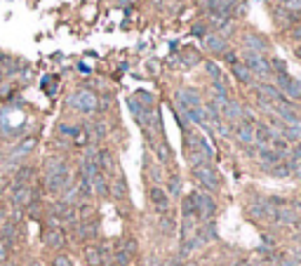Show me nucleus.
Masks as SVG:
<instances>
[{
  "instance_id": "8",
  "label": "nucleus",
  "mask_w": 301,
  "mask_h": 266,
  "mask_svg": "<svg viewBox=\"0 0 301 266\" xmlns=\"http://www.w3.org/2000/svg\"><path fill=\"white\" fill-rule=\"evenodd\" d=\"M45 186H47V191H50V193H64L66 188L73 186V184H71V172H68V170H64V172H59V174L45 177Z\"/></svg>"
},
{
  "instance_id": "28",
  "label": "nucleus",
  "mask_w": 301,
  "mask_h": 266,
  "mask_svg": "<svg viewBox=\"0 0 301 266\" xmlns=\"http://www.w3.org/2000/svg\"><path fill=\"white\" fill-rule=\"evenodd\" d=\"M33 179V170L31 167H19L14 174V186H28V182Z\"/></svg>"
},
{
  "instance_id": "38",
  "label": "nucleus",
  "mask_w": 301,
  "mask_h": 266,
  "mask_svg": "<svg viewBox=\"0 0 301 266\" xmlns=\"http://www.w3.org/2000/svg\"><path fill=\"white\" fill-rule=\"evenodd\" d=\"M156 153H158V158H160V163H165V160L170 158V148H167L165 142H160V144L156 146Z\"/></svg>"
},
{
  "instance_id": "58",
  "label": "nucleus",
  "mask_w": 301,
  "mask_h": 266,
  "mask_svg": "<svg viewBox=\"0 0 301 266\" xmlns=\"http://www.w3.org/2000/svg\"><path fill=\"white\" fill-rule=\"evenodd\" d=\"M5 266H12V264H5Z\"/></svg>"
},
{
  "instance_id": "29",
  "label": "nucleus",
  "mask_w": 301,
  "mask_h": 266,
  "mask_svg": "<svg viewBox=\"0 0 301 266\" xmlns=\"http://www.w3.org/2000/svg\"><path fill=\"white\" fill-rule=\"evenodd\" d=\"M198 236H200V238L205 240V243L214 240V238H217V224H214V222H207L205 226H202L200 231H198Z\"/></svg>"
},
{
  "instance_id": "49",
  "label": "nucleus",
  "mask_w": 301,
  "mask_h": 266,
  "mask_svg": "<svg viewBox=\"0 0 301 266\" xmlns=\"http://www.w3.org/2000/svg\"><path fill=\"white\" fill-rule=\"evenodd\" d=\"M280 266H299V262H297V259H285Z\"/></svg>"
},
{
  "instance_id": "3",
  "label": "nucleus",
  "mask_w": 301,
  "mask_h": 266,
  "mask_svg": "<svg viewBox=\"0 0 301 266\" xmlns=\"http://www.w3.org/2000/svg\"><path fill=\"white\" fill-rule=\"evenodd\" d=\"M245 66L249 68L252 76H259V78H268L273 71H271V64L263 54H257V52H245Z\"/></svg>"
},
{
  "instance_id": "44",
  "label": "nucleus",
  "mask_w": 301,
  "mask_h": 266,
  "mask_svg": "<svg viewBox=\"0 0 301 266\" xmlns=\"http://www.w3.org/2000/svg\"><path fill=\"white\" fill-rule=\"evenodd\" d=\"M104 134H106V125H104V123H94V137H97V139H101Z\"/></svg>"
},
{
  "instance_id": "18",
  "label": "nucleus",
  "mask_w": 301,
  "mask_h": 266,
  "mask_svg": "<svg viewBox=\"0 0 301 266\" xmlns=\"http://www.w3.org/2000/svg\"><path fill=\"white\" fill-rule=\"evenodd\" d=\"M236 139L240 144H254V125H247V123H238L236 125Z\"/></svg>"
},
{
  "instance_id": "24",
  "label": "nucleus",
  "mask_w": 301,
  "mask_h": 266,
  "mask_svg": "<svg viewBox=\"0 0 301 266\" xmlns=\"http://www.w3.org/2000/svg\"><path fill=\"white\" fill-rule=\"evenodd\" d=\"M231 73H233V76H236L242 85H249V82H252V73H249V68L245 66V64H240V61L231 64Z\"/></svg>"
},
{
  "instance_id": "41",
  "label": "nucleus",
  "mask_w": 301,
  "mask_h": 266,
  "mask_svg": "<svg viewBox=\"0 0 301 266\" xmlns=\"http://www.w3.org/2000/svg\"><path fill=\"white\" fill-rule=\"evenodd\" d=\"M289 163H301V142L294 144V148L289 151Z\"/></svg>"
},
{
  "instance_id": "19",
  "label": "nucleus",
  "mask_w": 301,
  "mask_h": 266,
  "mask_svg": "<svg viewBox=\"0 0 301 266\" xmlns=\"http://www.w3.org/2000/svg\"><path fill=\"white\" fill-rule=\"evenodd\" d=\"M273 17L282 26H297V21H299V12H289L285 7H273Z\"/></svg>"
},
{
  "instance_id": "39",
  "label": "nucleus",
  "mask_w": 301,
  "mask_h": 266,
  "mask_svg": "<svg viewBox=\"0 0 301 266\" xmlns=\"http://www.w3.org/2000/svg\"><path fill=\"white\" fill-rule=\"evenodd\" d=\"M183 217H196V207H193V200H191V196L188 198H183Z\"/></svg>"
},
{
  "instance_id": "42",
  "label": "nucleus",
  "mask_w": 301,
  "mask_h": 266,
  "mask_svg": "<svg viewBox=\"0 0 301 266\" xmlns=\"http://www.w3.org/2000/svg\"><path fill=\"white\" fill-rule=\"evenodd\" d=\"M282 7L289 10V12H301V0H285Z\"/></svg>"
},
{
  "instance_id": "34",
  "label": "nucleus",
  "mask_w": 301,
  "mask_h": 266,
  "mask_svg": "<svg viewBox=\"0 0 301 266\" xmlns=\"http://www.w3.org/2000/svg\"><path fill=\"white\" fill-rule=\"evenodd\" d=\"M78 236L80 238H94V236H97V222L78 226Z\"/></svg>"
},
{
  "instance_id": "46",
  "label": "nucleus",
  "mask_w": 301,
  "mask_h": 266,
  "mask_svg": "<svg viewBox=\"0 0 301 266\" xmlns=\"http://www.w3.org/2000/svg\"><path fill=\"white\" fill-rule=\"evenodd\" d=\"M54 266H71V259H68V257H57V259H54Z\"/></svg>"
},
{
  "instance_id": "16",
  "label": "nucleus",
  "mask_w": 301,
  "mask_h": 266,
  "mask_svg": "<svg viewBox=\"0 0 301 266\" xmlns=\"http://www.w3.org/2000/svg\"><path fill=\"white\" fill-rule=\"evenodd\" d=\"M242 113H245V108L240 106L236 99H228L226 106L221 108V116L226 120H231V123H242Z\"/></svg>"
},
{
  "instance_id": "53",
  "label": "nucleus",
  "mask_w": 301,
  "mask_h": 266,
  "mask_svg": "<svg viewBox=\"0 0 301 266\" xmlns=\"http://www.w3.org/2000/svg\"><path fill=\"white\" fill-rule=\"evenodd\" d=\"M238 266H249L247 262H238Z\"/></svg>"
},
{
  "instance_id": "54",
  "label": "nucleus",
  "mask_w": 301,
  "mask_h": 266,
  "mask_svg": "<svg viewBox=\"0 0 301 266\" xmlns=\"http://www.w3.org/2000/svg\"><path fill=\"white\" fill-rule=\"evenodd\" d=\"M2 78H5V73H2V68H0V82H2Z\"/></svg>"
},
{
  "instance_id": "17",
  "label": "nucleus",
  "mask_w": 301,
  "mask_h": 266,
  "mask_svg": "<svg viewBox=\"0 0 301 266\" xmlns=\"http://www.w3.org/2000/svg\"><path fill=\"white\" fill-rule=\"evenodd\" d=\"M42 243L47 245V247H52V250H61L64 247V233L59 231V228H47L45 233H42Z\"/></svg>"
},
{
  "instance_id": "55",
  "label": "nucleus",
  "mask_w": 301,
  "mask_h": 266,
  "mask_svg": "<svg viewBox=\"0 0 301 266\" xmlns=\"http://www.w3.org/2000/svg\"><path fill=\"white\" fill-rule=\"evenodd\" d=\"M297 54H299V57H301V47H297Z\"/></svg>"
},
{
  "instance_id": "33",
  "label": "nucleus",
  "mask_w": 301,
  "mask_h": 266,
  "mask_svg": "<svg viewBox=\"0 0 301 266\" xmlns=\"http://www.w3.org/2000/svg\"><path fill=\"white\" fill-rule=\"evenodd\" d=\"M271 177H275V179H285V177H289V167L287 163H278L275 167H271Z\"/></svg>"
},
{
  "instance_id": "35",
  "label": "nucleus",
  "mask_w": 301,
  "mask_h": 266,
  "mask_svg": "<svg viewBox=\"0 0 301 266\" xmlns=\"http://www.w3.org/2000/svg\"><path fill=\"white\" fill-rule=\"evenodd\" d=\"M205 71L212 76V80H221V68H219V64H214V61H205Z\"/></svg>"
},
{
  "instance_id": "4",
  "label": "nucleus",
  "mask_w": 301,
  "mask_h": 266,
  "mask_svg": "<svg viewBox=\"0 0 301 266\" xmlns=\"http://www.w3.org/2000/svg\"><path fill=\"white\" fill-rule=\"evenodd\" d=\"M275 78V87L285 94V99H301V90H299V80L292 78L289 73H273Z\"/></svg>"
},
{
  "instance_id": "7",
  "label": "nucleus",
  "mask_w": 301,
  "mask_h": 266,
  "mask_svg": "<svg viewBox=\"0 0 301 266\" xmlns=\"http://www.w3.org/2000/svg\"><path fill=\"white\" fill-rule=\"evenodd\" d=\"M254 90L259 92L263 102H273V106H280V104H287L289 99H285V94L280 92L275 85H268V82H259V85H254Z\"/></svg>"
},
{
  "instance_id": "6",
  "label": "nucleus",
  "mask_w": 301,
  "mask_h": 266,
  "mask_svg": "<svg viewBox=\"0 0 301 266\" xmlns=\"http://www.w3.org/2000/svg\"><path fill=\"white\" fill-rule=\"evenodd\" d=\"M202 47L210 54H214V57H223V54L228 52V42H226V38H223L221 33H207L202 38Z\"/></svg>"
},
{
  "instance_id": "50",
  "label": "nucleus",
  "mask_w": 301,
  "mask_h": 266,
  "mask_svg": "<svg viewBox=\"0 0 301 266\" xmlns=\"http://www.w3.org/2000/svg\"><path fill=\"white\" fill-rule=\"evenodd\" d=\"M151 177H153V182L160 179V172H158V167H151Z\"/></svg>"
},
{
  "instance_id": "20",
  "label": "nucleus",
  "mask_w": 301,
  "mask_h": 266,
  "mask_svg": "<svg viewBox=\"0 0 301 266\" xmlns=\"http://www.w3.org/2000/svg\"><path fill=\"white\" fill-rule=\"evenodd\" d=\"M64 170H68V167H66V160L61 156H52V158L45 160V177L59 174V172H64Z\"/></svg>"
},
{
  "instance_id": "2",
  "label": "nucleus",
  "mask_w": 301,
  "mask_h": 266,
  "mask_svg": "<svg viewBox=\"0 0 301 266\" xmlns=\"http://www.w3.org/2000/svg\"><path fill=\"white\" fill-rule=\"evenodd\" d=\"M191 200H193V207H196V217L205 219V222H212V217L217 212V203L212 200L210 193L196 191V193H191Z\"/></svg>"
},
{
  "instance_id": "15",
  "label": "nucleus",
  "mask_w": 301,
  "mask_h": 266,
  "mask_svg": "<svg viewBox=\"0 0 301 266\" xmlns=\"http://www.w3.org/2000/svg\"><path fill=\"white\" fill-rule=\"evenodd\" d=\"M31 200H33V191H31V186H14L12 188V203H14L17 210L26 207Z\"/></svg>"
},
{
  "instance_id": "13",
  "label": "nucleus",
  "mask_w": 301,
  "mask_h": 266,
  "mask_svg": "<svg viewBox=\"0 0 301 266\" xmlns=\"http://www.w3.org/2000/svg\"><path fill=\"white\" fill-rule=\"evenodd\" d=\"M148 198H151V203H153V207H156L158 212L165 214L167 210H170V196H167L162 188L158 186V184L148 188Z\"/></svg>"
},
{
  "instance_id": "43",
  "label": "nucleus",
  "mask_w": 301,
  "mask_h": 266,
  "mask_svg": "<svg viewBox=\"0 0 301 266\" xmlns=\"http://www.w3.org/2000/svg\"><path fill=\"white\" fill-rule=\"evenodd\" d=\"M191 33H193V36H200V38H205V36H207V26H205V24H196V26L191 28Z\"/></svg>"
},
{
  "instance_id": "22",
  "label": "nucleus",
  "mask_w": 301,
  "mask_h": 266,
  "mask_svg": "<svg viewBox=\"0 0 301 266\" xmlns=\"http://www.w3.org/2000/svg\"><path fill=\"white\" fill-rule=\"evenodd\" d=\"M111 184L106 182V177L104 172H99V174H94L92 177V193H97V196H108L111 193Z\"/></svg>"
},
{
  "instance_id": "26",
  "label": "nucleus",
  "mask_w": 301,
  "mask_h": 266,
  "mask_svg": "<svg viewBox=\"0 0 301 266\" xmlns=\"http://www.w3.org/2000/svg\"><path fill=\"white\" fill-rule=\"evenodd\" d=\"M108 188H111V196H113V198H118V200L127 198V182H125L122 177H116L113 184H111Z\"/></svg>"
},
{
  "instance_id": "47",
  "label": "nucleus",
  "mask_w": 301,
  "mask_h": 266,
  "mask_svg": "<svg viewBox=\"0 0 301 266\" xmlns=\"http://www.w3.org/2000/svg\"><path fill=\"white\" fill-rule=\"evenodd\" d=\"M122 250H125V252H127V254H132V252H134V250H137V243H134V240H127Z\"/></svg>"
},
{
  "instance_id": "14",
  "label": "nucleus",
  "mask_w": 301,
  "mask_h": 266,
  "mask_svg": "<svg viewBox=\"0 0 301 266\" xmlns=\"http://www.w3.org/2000/svg\"><path fill=\"white\" fill-rule=\"evenodd\" d=\"M278 163H282V156L273 151V148H259V165L263 172H271V167H275Z\"/></svg>"
},
{
  "instance_id": "25",
  "label": "nucleus",
  "mask_w": 301,
  "mask_h": 266,
  "mask_svg": "<svg viewBox=\"0 0 301 266\" xmlns=\"http://www.w3.org/2000/svg\"><path fill=\"white\" fill-rule=\"evenodd\" d=\"M205 245V240L200 238V236H193V238H188V240H183V245H181V257H188V254H193L196 250H200Z\"/></svg>"
},
{
  "instance_id": "21",
  "label": "nucleus",
  "mask_w": 301,
  "mask_h": 266,
  "mask_svg": "<svg viewBox=\"0 0 301 266\" xmlns=\"http://www.w3.org/2000/svg\"><path fill=\"white\" fill-rule=\"evenodd\" d=\"M33 146H36V139H33V137H26V139H24V142H21V144L12 151V156H10V165H14V163L21 158V156L31 153V151H33Z\"/></svg>"
},
{
  "instance_id": "5",
  "label": "nucleus",
  "mask_w": 301,
  "mask_h": 266,
  "mask_svg": "<svg viewBox=\"0 0 301 266\" xmlns=\"http://www.w3.org/2000/svg\"><path fill=\"white\" fill-rule=\"evenodd\" d=\"M193 174L207 191H219V177L212 165H198V167H193Z\"/></svg>"
},
{
  "instance_id": "10",
  "label": "nucleus",
  "mask_w": 301,
  "mask_h": 266,
  "mask_svg": "<svg viewBox=\"0 0 301 266\" xmlns=\"http://www.w3.org/2000/svg\"><path fill=\"white\" fill-rule=\"evenodd\" d=\"M177 104H181L186 108H202V99H200V94L196 90L181 87V90H177Z\"/></svg>"
},
{
  "instance_id": "36",
  "label": "nucleus",
  "mask_w": 301,
  "mask_h": 266,
  "mask_svg": "<svg viewBox=\"0 0 301 266\" xmlns=\"http://www.w3.org/2000/svg\"><path fill=\"white\" fill-rule=\"evenodd\" d=\"M134 99H141V106H146V108H151V106H153V94H151V92H146V90H139Z\"/></svg>"
},
{
  "instance_id": "30",
  "label": "nucleus",
  "mask_w": 301,
  "mask_h": 266,
  "mask_svg": "<svg viewBox=\"0 0 301 266\" xmlns=\"http://www.w3.org/2000/svg\"><path fill=\"white\" fill-rule=\"evenodd\" d=\"M167 196H174V198H179L181 196V179H179V174H172L170 177V184H167Z\"/></svg>"
},
{
  "instance_id": "51",
  "label": "nucleus",
  "mask_w": 301,
  "mask_h": 266,
  "mask_svg": "<svg viewBox=\"0 0 301 266\" xmlns=\"http://www.w3.org/2000/svg\"><path fill=\"white\" fill-rule=\"evenodd\" d=\"M263 266H280L278 262H268V264H263Z\"/></svg>"
},
{
  "instance_id": "40",
  "label": "nucleus",
  "mask_w": 301,
  "mask_h": 266,
  "mask_svg": "<svg viewBox=\"0 0 301 266\" xmlns=\"http://www.w3.org/2000/svg\"><path fill=\"white\" fill-rule=\"evenodd\" d=\"M271 64V71L275 68V73H287V64L282 61V59H273V61H268Z\"/></svg>"
},
{
  "instance_id": "45",
  "label": "nucleus",
  "mask_w": 301,
  "mask_h": 266,
  "mask_svg": "<svg viewBox=\"0 0 301 266\" xmlns=\"http://www.w3.org/2000/svg\"><path fill=\"white\" fill-rule=\"evenodd\" d=\"M5 262H7V245L0 243V264H5Z\"/></svg>"
},
{
  "instance_id": "23",
  "label": "nucleus",
  "mask_w": 301,
  "mask_h": 266,
  "mask_svg": "<svg viewBox=\"0 0 301 266\" xmlns=\"http://www.w3.org/2000/svg\"><path fill=\"white\" fill-rule=\"evenodd\" d=\"M198 233V217H183V224H181V240L193 238Z\"/></svg>"
},
{
  "instance_id": "1",
  "label": "nucleus",
  "mask_w": 301,
  "mask_h": 266,
  "mask_svg": "<svg viewBox=\"0 0 301 266\" xmlns=\"http://www.w3.org/2000/svg\"><path fill=\"white\" fill-rule=\"evenodd\" d=\"M66 104L71 108H76V111H80V113H94L97 106H99L94 92H90V90H76V92H71L68 99H66Z\"/></svg>"
},
{
  "instance_id": "37",
  "label": "nucleus",
  "mask_w": 301,
  "mask_h": 266,
  "mask_svg": "<svg viewBox=\"0 0 301 266\" xmlns=\"http://www.w3.org/2000/svg\"><path fill=\"white\" fill-rule=\"evenodd\" d=\"M113 262L118 266H127L130 264V254L125 252V250H116V252H113Z\"/></svg>"
},
{
  "instance_id": "56",
  "label": "nucleus",
  "mask_w": 301,
  "mask_h": 266,
  "mask_svg": "<svg viewBox=\"0 0 301 266\" xmlns=\"http://www.w3.org/2000/svg\"><path fill=\"white\" fill-rule=\"evenodd\" d=\"M153 2H156V5H160V2H162V0H153Z\"/></svg>"
},
{
  "instance_id": "12",
  "label": "nucleus",
  "mask_w": 301,
  "mask_h": 266,
  "mask_svg": "<svg viewBox=\"0 0 301 266\" xmlns=\"http://www.w3.org/2000/svg\"><path fill=\"white\" fill-rule=\"evenodd\" d=\"M242 45L247 47V52H257V54H263L268 50V40L259 36V33H245L242 36Z\"/></svg>"
},
{
  "instance_id": "9",
  "label": "nucleus",
  "mask_w": 301,
  "mask_h": 266,
  "mask_svg": "<svg viewBox=\"0 0 301 266\" xmlns=\"http://www.w3.org/2000/svg\"><path fill=\"white\" fill-rule=\"evenodd\" d=\"M186 139H188V148H191L193 153H200V156L207 160V163H212V160H214V148L205 142V137H200V134H188Z\"/></svg>"
},
{
  "instance_id": "52",
  "label": "nucleus",
  "mask_w": 301,
  "mask_h": 266,
  "mask_svg": "<svg viewBox=\"0 0 301 266\" xmlns=\"http://www.w3.org/2000/svg\"><path fill=\"white\" fill-rule=\"evenodd\" d=\"M31 266H45V264H42V262H33V264H31Z\"/></svg>"
},
{
  "instance_id": "32",
  "label": "nucleus",
  "mask_w": 301,
  "mask_h": 266,
  "mask_svg": "<svg viewBox=\"0 0 301 266\" xmlns=\"http://www.w3.org/2000/svg\"><path fill=\"white\" fill-rule=\"evenodd\" d=\"M160 231H162L165 236H172V233H174V219L167 217V214H160Z\"/></svg>"
},
{
  "instance_id": "57",
  "label": "nucleus",
  "mask_w": 301,
  "mask_h": 266,
  "mask_svg": "<svg viewBox=\"0 0 301 266\" xmlns=\"http://www.w3.org/2000/svg\"><path fill=\"white\" fill-rule=\"evenodd\" d=\"M120 2H127V0H120Z\"/></svg>"
},
{
  "instance_id": "27",
  "label": "nucleus",
  "mask_w": 301,
  "mask_h": 266,
  "mask_svg": "<svg viewBox=\"0 0 301 266\" xmlns=\"http://www.w3.org/2000/svg\"><path fill=\"white\" fill-rule=\"evenodd\" d=\"M14 240H17V224H14V222H7L5 226L0 228V243L12 245Z\"/></svg>"
},
{
  "instance_id": "31",
  "label": "nucleus",
  "mask_w": 301,
  "mask_h": 266,
  "mask_svg": "<svg viewBox=\"0 0 301 266\" xmlns=\"http://www.w3.org/2000/svg\"><path fill=\"white\" fill-rule=\"evenodd\" d=\"M85 259H87V264L90 266H101V250L87 247V250H85Z\"/></svg>"
},
{
  "instance_id": "48",
  "label": "nucleus",
  "mask_w": 301,
  "mask_h": 266,
  "mask_svg": "<svg viewBox=\"0 0 301 266\" xmlns=\"http://www.w3.org/2000/svg\"><path fill=\"white\" fill-rule=\"evenodd\" d=\"M292 38L301 40V24H297V26H292Z\"/></svg>"
},
{
  "instance_id": "11",
  "label": "nucleus",
  "mask_w": 301,
  "mask_h": 266,
  "mask_svg": "<svg viewBox=\"0 0 301 266\" xmlns=\"http://www.w3.org/2000/svg\"><path fill=\"white\" fill-rule=\"evenodd\" d=\"M275 224H280V226H294V224H301V217L299 212L294 210V207H278L275 210Z\"/></svg>"
}]
</instances>
